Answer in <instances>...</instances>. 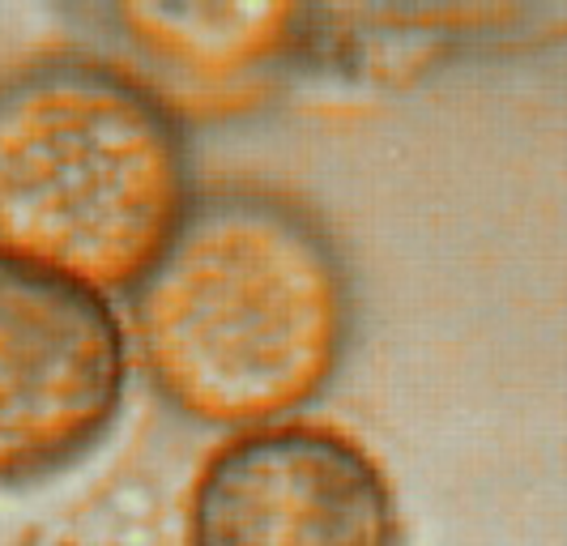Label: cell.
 Wrapping results in <instances>:
<instances>
[{
  "label": "cell",
  "mask_w": 567,
  "mask_h": 546,
  "mask_svg": "<svg viewBox=\"0 0 567 546\" xmlns=\"http://www.w3.org/2000/svg\"><path fill=\"white\" fill-rule=\"evenodd\" d=\"M346 278L329 239L265 197L188 205L137 282V346L175 405L260 423L312 402L346 342Z\"/></svg>",
  "instance_id": "cell-1"
},
{
  "label": "cell",
  "mask_w": 567,
  "mask_h": 546,
  "mask_svg": "<svg viewBox=\"0 0 567 546\" xmlns=\"http://www.w3.org/2000/svg\"><path fill=\"white\" fill-rule=\"evenodd\" d=\"M188 214L179 128L133 78L56 60L0 82V253L82 287L142 282Z\"/></svg>",
  "instance_id": "cell-2"
},
{
  "label": "cell",
  "mask_w": 567,
  "mask_h": 546,
  "mask_svg": "<svg viewBox=\"0 0 567 546\" xmlns=\"http://www.w3.org/2000/svg\"><path fill=\"white\" fill-rule=\"evenodd\" d=\"M120 393L124 333L99 290L0 253V483L73 465Z\"/></svg>",
  "instance_id": "cell-3"
},
{
  "label": "cell",
  "mask_w": 567,
  "mask_h": 546,
  "mask_svg": "<svg viewBox=\"0 0 567 546\" xmlns=\"http://www.w3.org/2000/svg\"><path fill=\"white\" fill-rule=\"evenodd\" d=\"M193 546H398L393 491L375 461L320 427H265L200 470Z\"/></svg>",
  "instance_id": "cell-4"
}]
</instances>
